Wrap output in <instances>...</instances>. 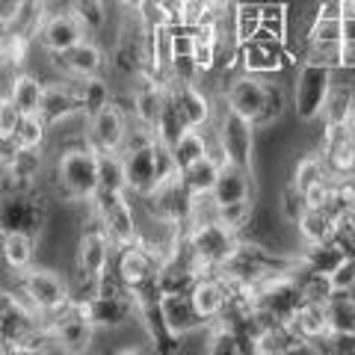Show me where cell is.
Segmentation results:
<instances>
[{
    "label": "cell",
    "instance_id": "1f68e13d",
    "mask_svg": "<svg viewBox=\"0 0 355 355\" xmlns=\"http://www.w3.org/2000/svg\"><path fill=\"white\" fill-rule=\"evenodd\" d=\"M74 80V77H71ZM74 89L80 95V107H83V119H92L95 113H101L107 104H113V89L104 80L101 74L98 77H86V80H74Z\"/></svg>",
    "mask_w": 355,
    "mask_h": 355
},
{
    "label": "cell",
    "instance_id": "5b68a950",
    "mask_svg": "<svg viewBox=\"0 0 355 355\" xmlns=\"http://www.w3.org/2000/svg\"><path fill=\"white\" fill-rule=\"evenodd\" d=\"M214 125L219 133V148L225 154V163H237L243 169L254 172V154H258V125L243 119L234 110H228L222 98H216Z\"/></svg>",
    "mask_w": 355,
    "mask_h": 355
},
{
    "label": "cell",
    "instance_id": "c3c4849f",
    "mask_svg": "<svg viewBox=\"0 0 355 355\" xmlns=\"http://www.w3.org/2000/svg\"><path fill=\"white\" fill-rule=\"evenodd\" d=\"M18 154H21V142L15 139V133H12V137H0V172L12 169V163L18 160Z\"/></svg>",
    "mask_w": 355,
    "mask_h": 355
},
{
    "label": "cell",
    "instance_id": "5bb4252c",
    "mask_svg": "<svg viewBox=\"0 0 355 355\" xmlns=\"http://www.w3.org/2000/svg\"><path fill=\"white\" fill-rule=\"evenodd\" d=\"M86 142L98 151H121L128 142V113L116 101L86 119Z\"/></svg>",
    "mask_w": 355,
    "mask_h": 355
},
{
    "label": "cell",
    "instance_id": "74e56055",
    "mask_svg": "<svg viewBox=\"0 0 355 355\" xmlns=\"http://www.w3.org/2000/svg\"><path fill=\"white\" fill-rule=\"evenodd\" d=\"M291 107H293V101L284 95V89H282L279 83L266 80V101H263V113H261V119H258V128H272V125H279Z\"/></svg>",
    "mask_w": 355,
    "mask_h": 355
},
{
    "label": "cell",
    "instance_id": "277c9868",
    "mask_svg": "<svg viewBox=\"0 0 355 355\" xmlns=\"http://www.w3.org/2000/svg\"><path fill=\"white\" fill-rule=\"evenodd\" d=\"M113 254H116L113 240L107 237L101 222H98V216L92 214L89 225L80 228V234H77V240H74V258H71L77 279H80V284L86 287V296L95 293V279L98 275L113 266Z\"/></svg>",
    "mask_w": 355,
    "mask_h": 355
},
{
    "label": "cell",
    "instance_id": "6da1fadb",
    "mask_svg": "<svg viewBox=\"0 0 355 355\" xmlns=\"http://www.w3.org/2000/svg\"><path fill=\"white\" fill-rule=\"evenodd\" d=\"M53 184L65 202L89 205L101 190V151L89 142L62 148L53 166Z\"/></svg>",
    "mask_w": 355,
    "mask_h": 355
},
{
    "label": "cell",
    "instance_id": "9a60e30c",
    "mask_svg": "<svg viewBox=\"0 0 355 355\" xmlns=\"http://www.w3.org/2000/svg\"><path fill=\"white\" fill-rule=\"evenodd\" d=\"M169 101L187 128H205L216 116V98H210L198 83H169Z\"/></svg>",
    "mask_w": 355,
    "mask_h": 355
},
{
    "label": "cell",
    "instance_id": "7a4b0ae2",
    "mask_svg": "<svg viewBox=\"0 0 355 355\" xmlns=\"http://www.w3.org/2000/svg\"><path fill=\"white\" fill-rule=\"evenodd\" d=\"M121 160H125L128 193L133 198L148 196L166 175L178 169L175 160H172V148L163 146L160 139H151V142H142V146L125 148L121 151Z\"/></svg>",
    "mask_w": 355,
    "mask_h": 355
},
{
    "label": "cell",
    "instance_id": "44dd1931",
    "mask_svg": "<svg viewBox=\"0 0 355 355\" xmlns=\"http://www.w3.org/2000/svg\"><path fill=\"white\" fill-rule=\"evenodd\" d=\"M293 326V331L302 340L314 343L317 352H326V340L331 338V329H329V314H326V305L320 302H302L296 308V314L287 320Z\"/></svg>",
    "mask_w": 355,
    "mask_h": 355
},
{
    "label": "cell",
    "instance_id": "f5cc1de1",
    "mask_svg": "<svg viewBox=\"0 0 355 355\" xmlns=\"http://www.w3.org/2000/svg\"><path fill=\"white\" fill-rule=\"evenodd\" d=\"M349 133H352V139H355V119L349 121Z\"/></svg>",
    "mask_w": 355,
    "mask_h": 355
},
{
    "label": "cell",
    "instance_id": "d4e9b609",
    "mask_svg": "<svg viewBox=\"0 0 355 355\" xmlns=\"http://www.w3.org/2000/svg\"><path fill=\"white\" fill-rule=\"evenodd\" d=\"M44 83L36 71H15L12 86H9V95L18 104V110L24 116H39L42 110V98H44Z\"/></svg>",
    "mask_w": 355,
    "mask_h": 355
},
{
    "label": "cell",
    "instance_id": "f6af8a7d",
    "mask_svg": "<svg viewBox=\"0 0 355 355\" xmlns=\"http://www.w3.org/2000/svg\"><path fill=\"white\" fill-rule=\"evenodd\" d=\"M305 207H308V205H305V196L299 193L291 181H287L284 190H282V202H279L282 219H287V222H293V225H296V219H299V214H302Z\"/></svg>",
    "mask_w": 355,
    "mask_h": 355
},
{
    "label": "cell",
    "instance_id": "7c38bea8",
    "mask_svg": "<svg viewBox=\"0 0 355 355\" xmlns=\"http://www.w3.org/2000/svg\"><path fill=\"white\" fill-rule=\"evenodd\" d=\"M237 65H240V71L270 77V74H282L284 69L296 65V60L291 57L284 42L254 36L249 42L237 44Z\"/></svg>",
    "mask_w": 355,
    "mask_h": 355
},
{
    "label": "cell",
    "instance_id": "cb8c5ba5",
    "mask_svg": "<svg viewBox=\"0 0 355 355\" xmlns=\"http://www.w3.org/2000/svg\"><path fill=\"white\" fill-rule=\"evenodd\" d=\"M254 196V172L243 169L237 163H222L219 178L214 184V198L219 205H231V202H243V198Z\"/></svg>",
    "mask_w": 355,
    "mask_h": 355
},
{
    "label": "cell",
    "instance_id": "e575fe53",
    "mask_svg": "<svg viewBox=\"0 0 355 355\" xmlns=\"http://www.w3.org/2000/svg\"><path fill=\"white\" fill-rule=\"evenodd\" d=\"M74 18L86 27L89 36H101L107 27V0H69Z\"/></svg>",
    "mask_w": 355,
    "mask_h": 355
},
{
    "label": "cell",
    "instance_id": "ffe728a7",
    "mask_svg": "<svg viewBox=\"0 0 355 355\" xmlns=\"http://www.w3.org/2000/svg\"><path fill=\"white\" fill-rule=\"evenodd\" d=\"M86 36H89L86 27L74 18L71 9H65V12H51L44 18V24L39 30V44H42V51H48V53H65L69 48H74L77 42H83Z\"/></svg>",
    "mask_w": 355,
    "mask_h": 355
},
{
    "label": "cell",
    "instance_id": "2e32d148",
    "mask_svg": "<svg viewBox=\"0 0 355 355\" xmlns=\"http://www.w3.org/2000/svg\"><path fill=\"white\" fill-rule=\"evenodd\" d=\"M157 311H160L163 329L172 338H187V335H196V331L207 329V320L196 311L190 293H160Z\"/></svg>",
    "mask_w": 355,
    "mask_h": 355
},
{
    "label": "cell",
    "instance_id": "e0dca14e",
    "mask_svg": "<svg viewBox=\"0 0 355 355\" xmlns=\"http://www.w3.org/2000/svg\"><path fill=\"white\" fill-rule=\"evenodd\" d=\"M53 62H57V71L62 77H74V80H86V77H98L104 74V48L98 44L92 36H86L83 42H77L74 48H69L65 53H53Z\"/></svg>",
    "mask_w": 355,
    "mask_h": 355
},
{
    "label": "cell",
    "instance_id": "4316f807",
    "mask_svg": "<svg viewBox=\"0 0 355 355\" xmlns=\"http://www.w3.org/2000/svg\"><path fill=\"white\" fill-rule=\"evenodd\" d=\"M343 261H347V252H343L335 240L311 243V246H305V252L299 254V270H311V272H326V275H331Z\"/></svg>",
    "mask_w": 355,
    "mask_h": 355
},
{
    "label": "cell",
    "instance_id": "484cf974",
    "mask_svg": "<svg viewBox=\"0 0 355 355\" xmlns=\"http://www.w3.org/2000/svg\"><path fill=\"white\" fill-rule=\"evenodd\" d=\"M326 314H329V329L338 338H355V293L352 291H340L335 287V293L326 302Z\"/></svg>",
    "mask_w": 355,
    "mask_h": 355
},
{
    "label": "cell",
    "instance_id": "7dc6e473",
    "mask_svg": "<svg viewBox=\"0 0 355 355\" xmlns=\"http://www.w3.org/2000/svg\"><path fill=\"white\" fill-rule=\"evenodd\" d=\"M331 284L340 287V291H352L355 287V254H347V261L331 272Z\"/></svg>",
    "mask_w": 355,
    "mask_h": 355
},
{
    "label": "cell",
    "instance_id": "8992f818",
    "mask_svg": "<svg viewBox=\"0 0 355 355\" xmlns=\"http://www.w3.org/2000/svg\"><path fill=\"white\" fill-rule=\"evenodd\" d=\"M51 219V205L36 190H0V234L6 231H24L42 237Z\"/></svg>",
    "mask_w": 355,
    "mask_h": 355
},
{
    "label": "cell",
    "instance_id": "ab89813d",
    "mask_svg": "<svg viewBox=\"0 0 355 355\" xmlns=\"http://www.w3.org/2000/svg\"><path fill=\"white\" fill-rule=\"evenodd\" d=\"M48 137H51V125L42 116H24L15 130V139L21 142V148H44Z\"/></svg>",
    "mask_w": 355,
    "mask_h": 355
},
{
    "label": "cell",
    "instance_id": "60d3db41",
    "mask_svg": "<svg viewBox=\"0 0 355 355\" xmlns=\"http://www.w3.org/2000/svg\"><path fill=\"white\" fill-rule=\"evenodd\" d=\"M101 190H128L121 151H104L101 154Z\"/></svg>",
    "mask_w": 355,
    "mask_h": 355
},
{
    "label": "cell",
    "instance_id": "3957f363",
    "mask_svg": "<svg viewBox=\"0 0 355 355\" xmlns=\"http://www.w3.org/2000/svg\"><path fill=\"white\" fill-rule=\"evenodd\" d=\"M15 291L44 320H51L53 314H60L62 308H69L71 299H74L71 284L65 282L57 270H51V266H36V263L24 272H15Z\"/></svg>",
    "mask_w": 355,
    "mask_h": 355
},
{
    "label": "cell",
    "instance_id": "ba28073f",
    "mask_svg": "<svg viewBox=\"0 0 355 355\" xmlns=\"http://www.w3.org/2000/svg\"><path fill=\"white\" fill-rule=\"evenodd\" d=\"M331 86H335V71L331 69H323V65H314V62H299V69L293 74V92H291L299 125H311V121L320 119Z\"/></svg>",
    "mask_w": 355,
    "mask_h": 355
},
{
    "label": "cell",
    "instance_id": "7bdbcfd3",
    "mask_svg": "<svg viewBox=\"0 0 355 355\" xmlns=\"http://www.w3.org/2000/svg\"><path fill=\"white\" fill-rule=\"evenodd\" d=\"M252 214H254V196L252 198H243V202L219 205V222H225V225L234 228L237 234H243V228L249 225Z\"/></svg>",
    "mask_w": 355,
    "mask_h": 355
},
{
    "label": "cell",
    "instance_id": "d6a6232c",
    "mask_svg": "<svg viewBox=\"0 0 355 355\" xmlns=\"http://www.w3.org/2000/svg\"><path fill=\"white\" fill-rule=\"evenodd\" d=\"M222 163H225V160L214 157V154H205L202 160H196V163L187 166V169H181V178H184L187 190H190V193H214V184L219 178Z\"/></svg>",
    "mask_w": 355,
    "mask_h": 355
},
{
    "label": "cell",
    "instance_id": "9c48e42d",
    "mask_svg": "<svg viewBox=\"0 0 355 355\" xmlns=\"http://www.w3.org/2000/svg\"><path fill=\"white\" fill-rule=\"evenodd\" d=\"M77 311L92 323L98 331H121L128 329L133 320H139V299L137 293H121V296H83V299H71Z\"/></svg>",
    "mask_w": 355,
    "mask_h": 355
},
{
    "label": "cell",
    "instance_id": "d590c367",
    "mask_svg": "<svg viewBox=\"0 0 355 355\" xmlns=\"http://www.w3.org/2000/svg\"><path fill=\"white\" fill-rule=\"evenodd\" d=\"M305 42H343V15L311 12L305 24Z\"/></svg>",
    "mask_w": 355,
    "mask_h": 355
},
{
    "label": "cell",
    "instance_id": "f546056e",
    "mask_svg": "<svg viewBox=\"0 0 355 355\" xmlns=\"http://www.w3.org/2000/svg\"><path fill=\"white\" fill-rule=\"evenodd\" d=\"M258 36L287 42V36H291V3H287V0H263Z\"/></svg>",
    "mask_w": 355,
    "mask_h": 355
},
{
    "label": "cell",
    "instance_id": "d6986e66",
    "mask_svg": "<svg viewBox=\"0 0 355 355\" xmlns=\"http://www.w3.org/2000/svg\"><path fill=\"white\" fill-rule=\"evenodd\" d=\"M48 323H51V329H53V335H57L62 352H86L89 347H92L95 331H98V329L80 314V311H77L74 302H71L69 308H62L60 314H53Z\"/></svg>",
    "mask_w": 355,
    "mask_h": 355
},
{
    "label": "cell",
    "instance_id": "83f0119b",
    "mask_svg": "<svg viewBox=\"0 0 355 355\" xmlns=\"http://www.w3.org/2000/svg\"><path fill=\"white\" fill-rule=\"evenodd\" d=\"M296 231L302 246H311V243H326L335 234V216L329 214L326 207H305L296 219Z\"/></svg>",
    "mask_w": 355,
    "mask_h": 355
},
{
    "label": "cell",
    "instance_id": "4dcf8cb0",
    "mask_svg": "<svg viewBox=\"0 0 355 355\" xmlns=\"http://www.w3.org/2000/svg\"><path fill=\"white\" fill-rule=\"evenodd\" d=\"M210 154V139H207V125L205 128H187L172 146V160L178 169H187L190 163L202 160Z\"/></svg>",
    "mask_w": 355,
    "mask_h": 355
},
{
    "label": "cell",
    "instance_id": "8fae6325",
    "mask_svg": "<svg viewBox=\"0 0 355 355\" xmlns=\"http://www.w3.org/2000/svg\"><path fill=\"white\" fill-rule=\"evenodd\" d=\"M160 258L142 243H128L119 246L113 254V270L119 272V279L125 282L128 291L142 293L148 287H157V272H160Z\"/></svg>",
    "mask_w": 355,
    "mask_h": 355
},
{
    "label": "cell",
    "instance_id": "ac0fdd59",
    "mask_svg": "<svg viewBox=\"0 0 355 355\" xmlns=\"http://www.w3.org/2000/svg\"><path fill=\"white\" fill-rule=\"evenodd\" d=\"M39 116L48 121L51 128H57V125H62V121H71V119H77V116H83L80 95H77L71 77H62V80H51L48 86H44V98H42Z\"/></svg>",
    "mask_w": 355,
    "mask_h": 355
},
{
    "label": "cell",
    "instance_id": "30bf717a",
    "mask_svg": "<svg viewBox=\"0 0 355 355\" xmlns=\"http://www.w3.org/2000/svg\"><path fill=\"white\" fill-rule=\"evenodd\" d=\"M184 243L198 261L216 270V266H222L231 254H234L240 234L234 228H228L225 222L214 219V222H205V225L184 228Z\"/></svg>",
    "mask_w": 355,
    "mask_h": 355
},
{
    "label": "cell",
    "instance_id": "836d02e7",
    "mask_svg": "<svg viewBox=\"0 0 355 355\" xmlns=\"http://www.w3.org/2000/svg\"><path fill=\"white\" fill-rule=\"evenodd\" d=\"M258 30H261V3H254V0H237L231 6V33H234L237 44L254 39Z\"/></svg>",
    "mask_w": 355,
    "mask_h": 355
},
{
    "label": "cell",
    "instance_id": "52a82bcc",
    "mask_svg": "<svg viewBox=\"0 0 355 355\" xmlns=\"http://www.w3.org/2000/svg\"><path fill=\"white\" fill-rule=\"evenodd\" d=\"M92 214L98 216L116 249L139 240L137 207H133L128 190H98V196L92 198Z\"/></svg>",
    "mask_w": 355,
    "mask_h": 355
},
{
    "label": "cell",
    "instance_id": "f35d334b",
    "mask_svg": "<svg viewBox=\"0 0 355 355\" xmlns=\"http://www.w3.org/2000/svg\"><path fill=\"white\" fill-rule=\"evenodd\" d=\"M299 287H302V299L305 302H320L326 305L329 296L335 293V284H331V275L326 272H311V270H299L296 272Z\"/></svg>",
    "mask_w": 355,
    "mask_h": 355
},
{
    "label": "cell",
    "instance_id": "7402d4cb",
    "mask_svg": "<svg viewBox=\"0 0 355 355\" xmlns=\"http://www.w3.org/2000/svg\"><path fill=\"white\" fill-rule=\"evenodd\" d=\"M190 299H193V305H196L198 314H202L210 323V320H216V317L225 314V308H228V287H225V282H222L216 272L198 275V282L193 284V291H190Z\"/></svg>",
    "mask_w": 355,
    "mask_h": 355
},
{
    "label": "cell",
    "instance_id": "4fadbf2b",
    "mask_svg": "<svg viewBox=\"0 0 355 355\" xmlns=\"http://www.w3.org/2000/svg\"><path fill=\"white\" fill-rule=\"evenodd\" d=\"M219 98L225 101L228 110H234V113H240L243 119H249L258 125V119L263 113V101H266V77L240 71L225 83V92Z\"/></svg>",
    "mask_w": 355,
    "mask_h": 355
},
{
    "label": "cell",
    "instance_id": "816d5d0a",
    "mask_svg": "<svg viewBox=\"0 0 355 355\" xmlns=\"http://www.w3.org/2000/svg\"><path fill=\"white\" fill-rule=\"evenodd\" d=\"M349 210L355 214V187H352V193H349Z\"/></svg>",
    "mask_w": 355,
    "mask_h": 355
},
{
    "label": "cell",
    "instance_id": "f907efd6",
    "mask_svg": "<svg viewBox=\"0 0 355 355\" xmlns=\"http://www.w3.org/2000/svg\"><path fill=\"white\" fill-rule=\"evenodd\" d=\"M340 15H355V0H338Z\"/></svg>",
    "mask_w": 355,
    "mask_h": 355
},
{
    "label": "cell",
    "instance_id": "603a6c76",
    "mask_svg": "<svg viewBox=\"0 0 355 355\" xmlns=\"http://www.w3.org/2000/svg\"><path fill=\"white\" fill-rule=\"evenodd\" d=\"M36 252H39V237L24 234V231H6L0 234V261L9 272H24L36 263Z\"/></svg>",
    "mask_w": 355,
    "mask_h": 355
},
{
    "label": "cell",
    "instance_id": "681fc988",
    "mask_svg": "<svg viewBox=\"0 0 355 355\" xmlns=\"http://www.w3.org/2000/svg\"><path fill=\"white\" fill-rule=\"evenodd\" d=\"M343 42H355V15H343Z\"/></svg>",
    "mask_w": 355,
    "mask_h": 355
},
{
    "label": "cell",
    "instance_id": "ee69618b",
    "mask_svg": "<svg viewBox=\"0 0 355 355\" xmlns=\"http://www.w3.org/2000/svg\"><path fill=\"white\" fill-rule=\"evenodd\" d=\"M331 240L347 254H355V214L352 210H343V214L335 216V234H331Z\"/></svg>",
    "mask_w": 355,
    "mask_h": 355
},
{
    "label": "cell",
    "instance_id": "b9f144b4",
    "mask_svg": "<svg viewBox=\"0 0 355 355\" xmlns=\"http://www.w3.org/2000/svg\"><path fill=\"white\" fill-rule=\"evenodd\" d=\"M187 130V125L181 121V116H178V110H175V104L172 101H166V107H163V113H160V121H157V128H154V137H157L163 146H175V139L181 137V133Z\"/></svg>",
    "mask_w": 355,
    "mask_h": 355
},
{
    "label": "cell",
    "instance_id": "8d00e7d4",
    "mask_svg": "<svg viewBox=\"0 0 355 355\" xmlns=\"http://www.w3.org/2000/svg\"><path fill=\"white\" fill-rule=\"evenodd\" d=\"M302 62H314L323 69L340 71L343 69V42H305Z\"/></svg>",
    "mask_w": 355,
    "mask_h": 355
},
{
    "label": "cell",
    "instance_id": "f1b7e54d",
    "mask_svg": "<svg viewBox=\"0 0 355 355\" xmlns=\"http://www.w3.org/2000/svg\"><path fill=\"white\" fill-rule=\"evenodd\" d=\"M355 119V89L352 83H335L323 104L320 121L323 125H349Z\"/></svg>",
    "mask_w": 355,
    "mask_h": 355
},
{
    "label": "cell",
    "instance_id": "bcb514c9",
    "mask_svg": "<svg viewBox=\"0 0 355 355\" xmlns=\"http://www.w3.org/2000/svg\"><path fill=\"white\" fill-rule=\"evenodd\" d=\"M21 119H24V113L12 101V95H0V137H12L21 125Z\"/></svg>",
    "mask_w": 355,
    "mask_h": 355
}]
</instances>
